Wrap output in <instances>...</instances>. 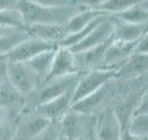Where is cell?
Wrapping results in <instances>:
<instances>
[{"label": "cell", "instance_id": "cell-1", "mask_svg": "<svg viewBox=\"0 0 148 140\" xmlns=\"http://www.w3.org/2000/svg\"><path fill=\"white\" fill-rule=\"evenodd\" d=\"M94 3L82 1H56V0H40V1H16V8L22 13L26 26L29 25H62L79 10L92 7Z\"/></svg>", "mask_w": 148, "mask_h": 140}, {"label": "cell", "instance_id": "cell-2", "mask_svg": "<svg viewBox=\"0 0 148 140\" xmlns=\"http://www.w3.org/2000/svg\"><path fill=\"white\" fill-rule=\"evenodd\" d=\"M79 76H81V73H75V74H72V75L42 82L35 91H33L30 95L26 96L23 113L35 110L40 105L61 96V95H64L69 89H73L75 87L77 82H78Z\"/></svg>", "mask_w": 148, "mask_h": 140}, {"label": "cell", "instance_id": "cell-3", "mask_svg": "<svg viewBox=\"0 0 148 140\" xmlns=\"http://www.w3.org/2000/svg\"><path fill=\"white\" fill-rule=\"evenodd\" d=\"M116 70L110 69H95L81 73V76L73 89V104L90 96L101 88L104 84L116 79Z\"/></svg>", "mask_w": 148, "mask_h": 140}, {"label": "cell", "instance_id": "cell-4", "mask_svg": "<svg viewBox=\"0 0 148 140\" xmlns=\"http://www.w3.org/2000/svg\"><path fill=\"white\" fill-rule=\"evenodd\" d=\"M113 81L104 84L101 88L97 89L94 94H91L90 96L73 104L70 110L84 115H92L95 112H103L105 108H108V104L113 99V95H114L116 84Z\"/></svg>", "mask_w": 148, "mask_h": 140}, {"label": "cell", "instance_id": "cell-5", "mask_svg": "<svg viewBox=\"0 0 148 140\" xmlns=\"http://www.w3.org/2000/svg\"><path fill=\"white\" fill-rule=\"evenodd\" d=\"M8 81L25 97L33 91H35L40 84V81L36 76V74L29 68L26 62H9Z\"/></svg>", "mask_w": 148, "mask_h": 140}, {"label": "cell", "instance_id": "cell-6", "mask_svg": "<svg viewBox=\"0 0 148 140\" xmlns=\"http://www.w3.org/2000/svg\"><path fill=\"white\" fill-rule=\"evenodd\" d=\"M49 123L35 110L22 113L14 125L13 140H35Z\"/></svg>", "mask_w": 148, "mask_h": 140}, {"label": "cell", "instance_id": "cell-7", "mask_svg": "<svg viewBox=\"0 0 148 140\" xmlns=\"http://www.w3.org/2000/svg\"><path fill=\"white\" fill-rule=\"evenodd\" d=\"M113 31H114V18L112 16H109L104 22H101L96 29H94L83 40L79 42L77 46L68 49L73 55H75V53H81V52L87 51V49L96 48V47L103 46V44L108 43L109 40H112Z\"/></svg>", "mask_w": 148, "mask_h": 140}, {"label": "cell", "instance_id": "cell-8", "mask_svg": "<svg viewBox=\"0 0 148 140\" xmlns=\"http://www.w3.org/2000/svg\"><path fill=\"white\" fill-rule=\"evenodd\" d=\"M56 48L57 46L46 43V42L33 38V36H29L27 39L21 42L13 51H10L5 57L9 62H27L35 56L43 53V52Z\"/></svg>", "mask_w": 148, "mask_h": 140}, {"label": "cell", "instance_id": "cell-9", "mask_svg": "<svg viewBox=\"0 0 148 140\" xmlns=\"http://www.w3.org/2000/svg\"><path fill=\"white\" fill-rule=\"evenodd\" d=\"M123 128L114 108H105L96 122V136L99 140H121Z\"/></svg>", "mask_w": 148, "mask_h": 140}, {"label": "cell", "instance_id": "cell-10", "mask_svg": "<svg viewBox=\"0 0 148 140\" xmlns=\"http://www.w3.org/2000/svg\"><path fill=\"white\" fill-rule=\"evenodd\" d=\"M74 89V88H73ZM73 89H69L64 95L40 105L35 109L36 113L48 120L49 122H60L68 113L70 112L73 105Z\"/></svg>", "mask_w": 148, "mask_h": 140}, {"label": "cell", "instance_id": "cell-11", "mask_svg": "<svg viewBox=\"0 0 148 140\" xmlns=\"http://www.w3.org/2000/svg\"><path fill=\"white\" fill-rule=\"evenodd\" d=\"M90 115L79 114L73 110H70L61 121H60V127H61V135L65 140H81L87 135L88 125H87V118Z\"/></svg>", "mask_w": 148, "mask_h": 140}, {"label": "cell", "instance_id": "cell-12", "mask_svg": "<svg viewBox=\"0 0 148 140\" xmlns=\"http://www.w3.org/2000/svg\"><path fill=\"white\" fill-rule=\"evenodd\" d=\"M138 43H122V42L112 40L107 49L101 69H110L117 71L134 53Z\"/></svg>", "mask_w": 148, "mask_h": 140}, {"label": "cell", "instance_id": "cell-13", "mask_svg": "<svg viewBox=\"0 0 148 140\" xmlns=\"http://www.w3.org/2000/svg\"><path fill=\"white\" fill-rule=\"evenodd\" d=\"M112 40H109L108 43L103 44V46L96 47V48L87 49V51H84V52L74 55V61H75L77 71H78V73H86V71H90V70L101 69L105 53H107V49H108V47H109V44L112 43Z\"/></svg>", "mask_w": 148, "mask_h": 140}, {"label": "cell", "instance_id": "cell-14", "mask_svg": "<svg viewBox=\"0 0 148 140\" xmlns=\"http://www.w3.org/2000/svg\"><path fill=\"white\" fill-rule=\"evenodd\" d=\"M78 73L75 68V61H74V55L68 48L64 47H57L56 53L53 57L49 74L44 81H51V79L61 78V76L72 75V74ZM43 81V82H44Z\"/></svg>", "mask_w": 148, "mask_h": 140}, {"label": "cell", "instance_id": "cell-15", "mask_svg": "<svg viewBox=\"0 0 148 140\" xmlns=\"http://www.w3.org/2000/svg\"><path fill=\"white\" fill-rule=\"evenodd\" d=\"M29 36L40 39L46 43L57 46L68 36L66 29L62 25H29L26 26Z\"/></svg>", "mask_w": 148, "mask_h": 140}, {"label": "cell", "instance_id": "cell-16", "mask_svg": "<svg viewBox=\"0 0 148 140\" xmlns=\"http://www.w3.org/2000/svg\"><path fill=\"white\" fill-rule=\"evenodd\" d=\"M148 74V53H133L129 60L117 70L116 79H135Z\"/></svg>", "mask_w": 148, "mask_h": 140}, {"label": "cell", "instance_id": "cell-17", "mask_svg": "<svg viewBox=\"0 0 148 140\" xmlns=\"http://www.w3.org/2000/svg\"><path fill=\"white\" fill-rule=\"evenodd\" d=\"M148 31V23L146 25H131L117 21L114 18V31L113 40L122 43H138Z\"/></svg>", "mask_w": 148, "mask_h": 140}, {"label": "cell", "instance_id": "cell-18", "mask_svg": "<svg viewBox=\"0 0 148 140\" xmlns=\"http://www.w3.org/2000/svg\"><path fill=\"white\" fill-rule=\"evenodd\" d=\"M103 14H105V13L96 9V1L94 3L92 7H88V8H86V9L79 10L78 13H75V14L68 21L66 25H65L68 35L75 34V33H78V31H81L82 29L87 27L90 23H92L97 17H100V16H103Z\"/></svg>", "mask_w": 148, "mask_h": 140}, {"label": "cell", "instance_id": "cell-19", "mask_svg": "<svg viewBox=\"0 0 148 140\" xmlns=\"http://www.w3.org/2000/svg\"><path fill=\"white\" fill-rule=\"evenodd\" d=\"M56 49L46 51V52H43V53L35 56L34 59H31L30 61L26 62V64L29 65V68L36 74V76L39 78L40 83L48 76L49 70H51V66H52V62H53L55 53H56Z\"/></svg>", "mask_w": 148, "mask_h": 140}, {"label": "cell", "instance_id": "cell-20", "mask_svg": "<svg viewBox=\"0 0 148 140\" xmlns=\"http://www.w3.org/2000/svg\"><path fill=\"white\" fill-rule=\"evenodd\" d=\"M0 26L9 30H17V31H25L26 30V22L22 13L16 8H8V9L0 10Z\"/></svg>", "mask_w": 148, "mask_h": 140}, {"label": "cell", "instance_id": "cell-21", "mask_svg": "<svg viewBox=\"0 0 148 140\" xmlns=\"http://www.w3.org/2000/svg\"><path fill=\"white\" fill-rule=\"evenodd\" d=\"M112 17L116 18L117 21L131 23V25H146V23H148V13L139 5L138 1H135V4L131 5L126 10L116 16H112Z\"/></svg>", "mask_w": 148, "mask_h": 140}, {"label": "cell", "instance_id": "cell-22", "mask_svg": "<svg viewBox=\"0 0 148 140\" xmlns=\"http://www.w3.org/2000/svg\"><path fill=\"white\" fill-rule=\"evenodd\" d=\"M125 131L140 139L148 138V114H133L126 125Z\"/></svg>", "mask_w": 148, "mask_h": 140}, {"label": "cell", "instance_id": "cell-23", "mask_svg": "<svg viewBox=\"0 0 148 140\" xmlns=\"http://www.w3.org/2000/svg\"><path fill=\"white\" fill-rule=\"evenodd\" d=\"M27 38L29 34L26 31H14L12 34L0 36V56H7L21 42H23Z\"/></svg>", "mask_w": 148, "mask_h": 140}, {"label": "cell", "instance_id": "cell-24", "mask_svg": "<svg viewBox=\"0 0 148 140\" xmlns=\"http://www.w3.org/2000/svg\"><path fill=\"white\" fill-rule=\"evenodd\" d=\"M135 1H125V0H105V1H96V9L104 12L105 14L116 16L118 13L126 10Z\"/></svg>", "mask_w": 148, "mask_h": 140}, {"label": "cell", "instance_id": "cell-25", "mask_svg": "<svg viewBox=\"0 0 148 140\" xmlns=\"http://www.w3.org/2000/svg\"><path fill=\"white\" fill-rule=\"evenodd\" d=\"M61 127L60 122H51L35 140H60L61 139Z\"/></svg>", "mask_w": 148, "mask_h": 140}, {"label": "cell", "instance_id": "cell-26", "mask_svg": "<svg viewBox=\"0 0 148 140\" xmlns=\"http://www.w3.org/2000/svg\"><path fill=\"white\" fill-rule=\"evenodd\" d=\"M14 123L0 115V140H13Z\"/></svg>", "mask_w": 148, "mask_h": 140}, {"label": "cell", "instance_id": "cell-27", "mask_svg": "<svg viewBox=\"0 0 148 140\" xmlns=\"http://www.w3.org/2000/svg\"><path fill=\"white\" fill-rule=\"evenodd\" d=\"M134 114H148V89L143 92Z\"/></svg>", "mask_w": 148, "mask_h": 140}, {"label": "cell", "instance_id": "cell-28", "mask_svg": "<svg viewBox=\"0 0 148 140\" xmlns=\"http://www.w3.org/2000/svg\"><path fill=\"white\" fill-rule=\"evenodd\" d=\"M8 65L9 61L5 56H0V86L8 82Z\"/></svg>", "mask_w": 148, "mask_h": 140}, {"label": "cell", "instance_id": "cell-29", "mask_svg": "<svg viewBox=\"0 0 148 140\" xmlns=\"http://www.w3.org/2000/svg\"><path fill=\"white\" fill-rule=\"evenodd\" d=\"M134 53H148V31L138 42L135 49H134Z\"/></svg>", "mask_w": 148, "mask_h": 140}, {"label": "cell", "instance_id": "cell-30", "mask_svg": "<svg viewBox=\"0 0 148 140\" xmlns=\"http://www.w3.org/2000/svg\"><path fill=\"white\" fill-rule=\"evenodd\" d=\"M121 140H146V139L136 138V136H134V135H131V134H129L127 131H123V132H122V136H121Z\"/></svg>", "mask_w": 148, "mask_h": 140}, {"label": "cell", "instance_id": "cell-31", "mask_svg": "<svg viewBox=\"0 0 148 140\" xmlns=\"http://www.w3.org/2000/svg\"><path fill=\"white\" fill-rule=\"evenodd\" d=\"M14 31H17V30H9V29H4V27H1V26H0V36H4V35H8V34H12V33H14Z\"/></svg>", "mask_w": 148, "mask_h": 140}, {"label": "cell", "instance_id": "cell-32", "mask_svg": "<svg viewBox=\"0 0 148 140\" xmlns=\"http://www.w3.org/2000/svg\"><path fill=\"white\" fill-rule=\"evenodd\" d=\"M138 3H139V5L148 13V0H143V1H138Z\"/></svg>", "mask_w": 148, "mask_h": 140}, {"label": "cell", "instance_id": "cell-33", "mask_svg": "<svg viewBox=\"0 0 148 140\" xmlns=\"http://www.w3.org/2000/svg\"><path fill=\"white\" fill-rule=\"evenodd\" d=\"M60 140H65V139H64V138H62V136H61V139H60Z\"/></svg>", "mask_w": 148, "mask_h": 140}, {"label": "cell", "instance_id": "cell-34", "mask_svg": "<svg viewBox=\"0 0 148 140\" xmlns=\"http://www.w3.org/2000/svg\"><path fill=\"white\" fill-rule=\"evenodd\" d=\"M147 140H148V138H147Z\"/></svg>", "mask_w": 148, "mask_h": 140}]
</instances>
